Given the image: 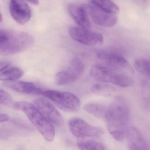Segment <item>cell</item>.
I'll use <instances>...</instances> for the list:
<instances>
[{
    "label": "cell",
    "mask_w": 150,
    "mask_h": 150,
    "mask_svg": "<svg viewBox=\"0 0 150 150\" xmlns=\"http://www.w3.org/2000/svg\"><path fill=\"white\" fill-rule=\"evenodd\" d=\"M68 124L72 133L77 137H98L103 134V132L101 129L89 124L79 117L71 118Z\"/></svg>",
    "instance_id": "8"
},
{
    "label": "cell",
    "mask_w": 150,
    "mask_h": 150,
    "mask_svg": "<svg viewBox=\"0 0 150 150\" xmlns=\"http://www.w3.org/2000/svg\"><path fill=\"white\" fill-rule=\"evenodd\" d=\"M10 122L13 124L16 125L17 127L22 129H31V128L30 125L28 124L27 122L22 121L20 119L17 118H12Z\"/></svg>",
    "instance_id": "25"
},
{
    "label": "cell",
    "mask_w": 150,
    "mask_h": 150,
    "mask_svg": "<svg viewBox=\"0 0 150 150\" xmlns=\"http://www.w3.org/2000/svg\"><path fill=\"white\" fill-rule=\"evenodd\" d=\"M108 107L101 104L96 103H88L84 107L85 110L89 114L96 117L105 119Z\"/></svg>",
    "instance_id": "18"
},
{
    "label": "cell",
    "mask_w": 150,
    "mask_h": 150,
    "mask_svg": "<svg viewBox=\"0 0 150 150\" xmlns=\"http://www.w3.org/2000/svg\"><path fill=\"white\" fill-rule=\"evenodd\" d=\"M24 72L20 67L10 62L3 61L0 64V79L6 81H14L22 78Z\"/></svg>",
    "instance_id": "15"
},
{
    "label": "cell",
    "mask_w": 150,
    "mask_h": 150,
    "mask_svg": "<svg viewBox=\"0 0 150 150\" xmlns=\"http://www.w3.org/2000/svg\"><path fill=\"white\" fill-rule=\"evenodd\" d=\"M43 95L51 100L64 111L74 113L78 112L80 108L79 99L72 93L57 90H46Z\"/></svg>",
    "instance_id": "4"
},
{
    "label": "cell",
    "mask_w": 150,
    "mask_h": 150,
    "mask_svg": "<svg viewBox=\"0 0 150 150\" xmlns=\"http://www.w3.org/2000/svg\"><path fill=\"white\" fill-rule=\"evenodd\" d=\"M68 11L71 17L80 28L90 30V21L88 16V12L84 6L71 4L68 6Z\"/></svg>",
    "instance_id": "13"
},
{
    "label": "cell",
    "mask_w": 150,
    "mask_h": 150,
    "mask_svg": "<svg viewBox=\"0 0 150 150\" xmlns=\"http://www.w3.org/2000/svg\"><path fill=\"white\" fill-rule=\"evenodd\" d=\"M78 145L81 150H105L103 144L95 140L79 141L78 142Z\"/></svg>",
    "instance_id": "22"
},
{
    "label": "cell",
    "mask_w": 150,
    "mask_h": 150,
    "mask_svg": "<svg viewBox=\"0 0 150 150\" xmlns=\"http://www.w3.org/2000/svg\"><path fill=\"white\" fill-rule=\"evenodd\" d=\"M89 3L98 7L102 10L113 14L117 15L119 12L118 6L114 2L106 0H96L91 1Z\"/></svg>",
    "instance_id": "19"
},
{
    "label": "cell",
    "mask_w": 150,
    "mask_h": 150,
    "mask_svg": "<svg viewBox=\"0 0 150 150\" xmlns=\"http://www.w3.org/2000/svg\"><path fill=\"white\" fill-rule=\"evenodd\" d=\"M130 111L126 102L117 98L108 108L105 120L107 128L112 137L122 141L127 137Z\"/></svg>",
    "instance_id": "1"
},
{
    "label": "cell",
    "mask_w": 150,
    "mask_h": 150,
    "mask_svg": "<svg viewBox=\"0 0 150 150\" xmlns=\"http://www.w3.org/2000/svg\"><path fill=\"white\" fill-rule=\"evenodd\" d=\"M85 7L94 22L98 26L110 28L117 23L116 15L107 13L90 3Z\"/></svg>",
    "instance_id": "10"
},
{
    "label": "cell",
    "mask_w": 150,
    "mask_h": 150,
    "mask_svg": "<svg viewBox=\"0 0 150 150\" xmlns=\"http://www.w3.org/2000/svg\"><path fill=\"white\" fill-rule=\"evenodd\" d=\"M134 66L139 73L150 78V58H138L135 59Z\"/></svg>",
    "instance_id": "20"
},
{
    "label": "cell",
    "mask_w": 150,
    "mask_h": 150,
    "mask_svg": "<svg viewBox=\"0 0 150 150\" xmlns=\"http://www.w3.org/2000/svg\"><path fill=\"white\" fill-rule=\"evenodd\" d=\"M3 85L9 89L22 93L30 95H43L45 90L30 81H6Z\"/></svg>",
    "instance_id": "12"
},
{
    "label": "cell",
    "mask_w": 150,
    "mask_h": 150,
    "mask_svg": "<svg viewBox=\"0 0 150 150\" xmlns=\"http://www.w3.org/2000/svg\"><path fill=\"white\" fill-rule=\"evenodd\" d=\"M143 99L145 107L150 108V85L144 83L143 85Z\"/></svg>",
    "instance_id": "24"
},
{
    "label": "cell",
    "mask_w": 150,
    "mask_h": 150,
    "mask_svg": "<svg viewBox=\"0 0 150 150\" xmlns=\"http://www.w3.org/2000/svg\"><path fill=\"white\" fill-rule=\"evenodd\" d=\"M91 90L96 94L105 96H111L116 92L113 87L103 84H96L92 86Z\"/></svg>",
    "instance_id": "21"
},
{
    "label": "cell",
    "mask_w": 150,
    "mask_h": 150,
    "mask_svg": "<svg viewBox=\"0 0 150 150\" xmlns=\"http://www.w3.org/2000/svg\"><path fill=\"white\" fill-rule=\"evenodd\" d=\"M13 107L26 115L45 140L49 142L53 140L55 135L54 127L34 104L27 102L19 101L14 103Z\"/></svg>",
    "instance_id": "3"
},
{
    "label": "cell",
    "mask_w": 150,
    "mask_h": 150,
    "mask_svg": "<svg viewBox=\"0 0 150 150\" xmlns=\"http://www.w3.org/2000/svg\"><path fill=\"white\" fill-rule=\"evenodd\" d=\"M126 137L129 150H149L145 139L137 128H129Z\"/></svg>",
    "instance_id": "14"
},
{
    "label": "cell",
    "mask_w": 150,
    "mask_h": 150,
    "mask_svg": "<svg viewBox=\"0 0 150 150\" xmlns=\"http://www.w3.org/2000/svg\"><path fill=\"white\" fill-rule=\"evenodd\" d=\"M27 2L30 3V4L34 5H37L39 3V1H36V0H30V1H28Z\"/></svg>",
    "instance_id": "27"
},
{
    "label": "cell",
    "mask_w": 150,
    "mask_h": 150,
    "mask_svg": "<svg viewBox=\"0 0 150 150\" xmlns=\"http://www.w3.org/2000/svg\"><path fill=\"white\" fill-rule=\"evenodd\" d=\"M134 80L132 76L128 74L113 72L110 82L115 86L122 87H128L133 84Z\"/></svg>",
    "instance_id": "17"
},
{
    "label": "cell",
    "mask_w": 150,
    "mask_h": 150,
    "mask_svg": "<svg viewBox=\"0 0 150 150\" xmlns=\"http://www.w3.org/2000/svg\"><path fill=\"white\" fill-rule=\"evenodd\" d=\"M34 38L28 33L22 31L1 30L0 53L9 56L21 52L32 46Z\"/></svg>",
    "instance_id": "2"
},
{
    "label": "cell",
    "mask_w": 150,
    "mask_h": 150,
    "mask_svg": "<svg viewBox=\"0 0 150 150\" xmlns=\"http://www.w3.org/2000/svg\"><path fill=\"white\" fill-rule=\"evenodd\" d=\"M85 70L84 63L79 58H74L66 69L56 74V83L59 86L72 84L81 77Z\"/></svg>",
    "instance_id": "6"
},
{
    "label": "cell",
    "mask_w": 150,
    "mask_h": 150,
    "mask_svg": "<svg viewBox=\"0 0 150 150\" xmlns=\"http://www.w3.org/2000/svg\"><path fill=\"white\" fill-rule=\"evenodd\" d=\"M114 71L103 65H94L91 67L90 74L91 77L101 83H109Z\"/></svg>",
    "instance_id": "16"
},
{
    "label": "cell",
    "mask_w": 150,
    "mask_h": 150,
    "mask_svg": "<svg viewBox=\"0 0 150 150\" xmlns=\"http://www.w3.org/2000/svg\"><path fill=\"white\" fill-rule=\"evenodd\" d=\"M35 107L52 124L57 126L64 122L63 117L57 109L49 101L44 98H37L33 102Z\"/></svg>",
    "instance_id": "9"
},
{
    "label": "cell",
    "mask_w": 150,
    "mask_h": 150,
    "mask_svg": "<svg viewBox=\"0 0 150 150\" xmlns=\"http://www.w3.org/2000/svg\"><path fill=\"white\" fill-rule=\"evenodd\" d=\"M68 32L73 40L83 45L96 46L101 45L103 42V37L101 34L79 27H70Z\"/></svg>",
    "instance_id": "7"
},
{
    "label": "cell",
    "mask_w": 150,
    "mask_h": 150,
    "mask_svg": "<svg viewBox=\"0 0 150 150\" xmlns=\"http://www.w3.org/2000/svg\"><path fill=\"white\" fill-rule=\"evenodd\" d=\"M1 99L0 103L3 106L6 107L13 106L14 103H13V98L6 91L1 89Z\"/></svg>",
    "instance_id": "23"
},
{
    "label": "cell",
    "mask_w": 150,
    "mask_h": 150,
    "mask_svg": "<svg viewBox=\"0 0 150 150\" xmlns=\"http://www.w3.org/2000/svg\"><path fill=\"white\" fill-rule=\"evenodd\" d=\"M9 8L13 19L21 25L27 23L31 18V10L27 1L11 0Z\"/></svg>",
    "instance_id": "11"
},
{
    "label": "cell",
    "mask_w": 150,
    "mask_h": 150,
    "mask_svg": "<svg viewBox=\"0 0 150 150\" xmlns=\"http://www.w3.org/2000/svg\"><path fill=\"white\" fill-rule=\"evenodd\" d=\"M9 120V116L7 114H1L0 115V122L1 123L5 122Z\"/></svg>",
    "instance_id": "26"
},
{
    "label": "cell",
    "mask_w": 150,
    "mask_h": 150,
    "mask_svg": "<svg viewBox=\"0 0 150 150\" xmlns=\"http://www.w3.org/2000/svg\"><path fill=\"white\" fill-rule=\"evenodd\" d=\"M16 150H23V149H22V148H19V149H18Z\"/></svg>",
    "instance_id": "28"
},
{
    "label": "cell",
    "mask_w": 150,
    "mask_h": 150,
    "mask_svg": "<svg viewBox=\"0 0 150 150\" xmlns=\"http://www.w3.org/2000/svg\"><path fill=\"white\" fill-rule=\"evenodd\" d=\"M96 57L105 64V66L114 71L129 74L134 72L133 68L127 59L118 53L100 50L96 52Z\"/></svg>",
    "instance_id": "5"
}]
</instances>
